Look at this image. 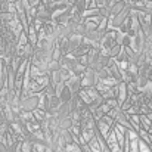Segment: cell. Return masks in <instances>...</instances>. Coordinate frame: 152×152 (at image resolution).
<instances>
[{"label": "cell", "mask_w": 152, "mask_h": 152, "mask_svg": "<svg viewBox=\"0 0 152 152\" xmlns=\"http://www.w3.org/2000/svg\"><path fill=\"white\" fill-rule=\"evenodd\" d=\"M59 98H61V101L62 102H69L71 99H72V96H74V93H72V90L65 84L64 87H62V90L59 92V95H58Z\"/></svg>", "instance_id": "1"}, {"label": "cell", "mask_w": 152, "mask_h": 152, "mask_svg": "<svg viewBox=\"0 0 152 152\" xmlns=\"http://www.w3.org/2000/svg\"><path fill=\"white\" fill-rule=\"evenodd\" d=\"M121 52H123V46H121L120 43H115V45H112V46L109 48V56L114 58V59H117V58L121 55Z\"/></svg>", "instance_id": "2"}, {"label": "cell", "mask_w": 152, "mask_h": 152, "mask_svg": "<svg viewBox=\"0 0 152 152\" xmlns=\"http://www.w3.org/2000/svg\"><path fill=\"white\" fill-rule=\"evenodd\" d=\"M151 146L145 142V140H142V139H139V152H151Z\"/></svg>", "instance_id": "3"}]
</instances>
